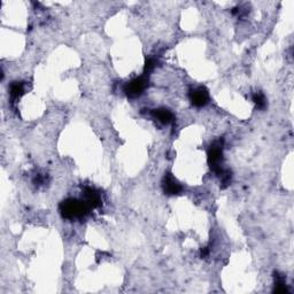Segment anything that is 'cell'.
<instances>
[{"instance_id": "obj_8", "label": "cell", "mask_w": 294, "mask_h": 294, "mask_svg": "<svg viewBox=\"0 0 294 294\" xmlns=\"http://www.w3.org/2000/svg\"><path fill=\"white\" fill-rule=\"evenodd\" d=\"M252 99H253V101L255 102L257 108L263 110V108L266 107L267 100H266V97H264V94L262 93V92H255V93L253 94Z\"/></svg>"}, {"instance_id": "obj_9", "label": "cell", "mask_w": 294, "mask_h": 294, "mask_svg": "<svg viewBox=\"0 0 294 294\" xmlns=\"http://www.w3.org/2000/svg\"><path fill=\"white\" fill-rule=\"evenodd\" d=\"M157 64H158V60L155 58L148 59L146 62V66H145V69H146V71H152L155 67H157Z\"/></svg>"}, {"instance_id": "obj_2", "label": "cell", "mask_w": 294, "mask_h": 294, "mask_svg": "<svg viewBox=\"0 0 294 294\" xmlns=\"http://www.w3.org/2000/svg\"><path fill=\"white\" fill-rule=\"evenodd\" d=\"M223 161V143L221 140L214 141L208 151V162L216 174L222 171Z\"/></svg>"}, {"instance_id": "obj_1", "label": "cell", "mask_w": 294, "mask_h": 294, "mask_svg": "<svg viewBox=\"0 0 294 294\" xmlns=\"http://www.w3.org/2000/svg\"><path fill=\"white\" fill-rule=\"evenodd\" d=\"M90 207L84 200L68 199L60 204V211L62 216L68 220L82 219L88 214Z\"/></svg>"}, {"instance_id": "obj_4", "label": "cell", "mask_w": 294, "mask_h": 294, "mask_svg": "<svg viewBox=\"0 0 294 294\" xmlns=\"http://www.w3.org/2000/svg\"><path fill=\"white\" fill-rule=\"evenodd\" d=\"M163 190L168 196H177L183 191V186L173 175L167 174L163 178Z\"/></svg>"}, {"instance_id": "obj_3", "label": "cell", "mask_w": 294, "mask_h": 294, "mask_svg": "<svg viewBox=\"0 0 294 294\" xmlns=\"http://www.w3.org/2000/svg\"><path fill=\"white\" fill-rule=\"evenodd\" d=\"M148 85V78L146 76H140V77L132 79L131 82L125 84L124 92L127 93L128 97L137 98L146 90Z\"/></svg>"}, {"instance_id": "obj_6", "label": "cell", "mask_w": 294, "mask_h": 294, "mask_svg": "<svg viewBox=\"0 0 294 294\" xmlns=\"http://www.w3.org/2000/svg\"><path fill=\"white\" fill-rule=\"evenodd\" d=\"M152 115L158 122L162 124H169L174 120V114L167 108H158L152 112Z\"/></svg>"}, {"instance_id": "obj_5", "label": "cell", "mask_w": 294, "mask_h": 294, "mask_svg": "<svg viewBox=\"0 0 294 294\" xmlns=\"http://www.w3.org/2000/svg\"><path fill=\"white\" fill-rule=\"evenodd\" d=\"M208 92L204 88L199 87L194 89L190 92V99L191 102L196 106V107H203L208 102Z\"/></svg>"}, {"instance_id": "obj_7", "label": "cell", "mask_w": 294, "mask_h": 294, "mask_svg": "<svg viewBox=\"0 0 294 294\" xmlns=\"http://www.w3.org/2000/svg\"><path fill=\"white\" fill-rule=\"evenodd\" d=\"M25 87L24 84L21 83V82H15L11 85V90H9V94H11V98L13 100H18L19 98H21V95L24 93Z\"/></svg>"}]
</instances>
